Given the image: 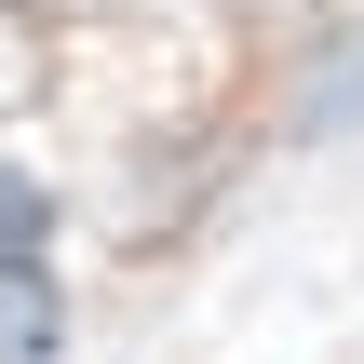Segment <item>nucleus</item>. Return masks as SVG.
Returning a JSON list of instances; mask_svg holds the SVG:
<instances>
[{
    "label": "nucleus",
    "mask_w": 364,
    "mask_h": 364,
    "mask_svg": "<svg viewBox=\"0 0 364 364\" xmlns=\"http://www.w3.org/2000/svg\"><path fill=\"white\" fill-rule=\"evenodd\" d=\"M0 351H54V284H41V257H0Z\"/></svg>",
    "instance_id": "nucleus-1"
},
{
    "label": "nucleus",
    "mask_w": 364,
    "mask_h": 364,
    "mask_svg": "<svg viewBox=\"0 0 364 364\" xmlns=\"http://www.w3.org/2000/svg\"><path fill=\"white\" fill-rule=\"evenodd\" d=\"M41 108V27H27V0H0V122H27Z\"/></svg>",
    "instance_id": "nucleus-2"
}]
</instances>
